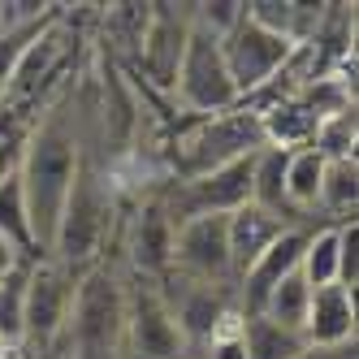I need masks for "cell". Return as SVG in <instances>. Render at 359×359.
I'll return each mask as SVG.
<instances>
[{
	"label": "cell",
	"instance_id": "1",
	"mask_svg": "<svg viewBox=\"0 0 359 359\" xmlns=\"http://www.w3.org/2000/svg\"><path fill=\"white\" fill-rule=\"evenodd\" d=\"M79 165H83L79 113H74V100H61V104L43 109L31 121L22 156H18V182H22V195H27V217H31V238H35L39 260L53 251L57 221H61L74 177H79Z\"/></svg>",
	"mask_w": 359,
	"mask_h": 359
},
{
	"label": "cell",
	"instance_id": "2",
	"mask_svg": "<svg viewBox=\"0 0 359 359\" xmlns=\"http://www.w3.org/2000/svg\"><path fill=\"white\" fill-rule=\"evenodd\" d=\"M61 342L69 359H126V286L109 264L79 273Z\"/></svg>",
	"mask_w": 359,
	"mask_h": 359
},
{
	"label": "cell",
	"instance_id": "3",
	"mask_svg": "<svg viewBox=\"0 0 359 359\" xmlns=\"http://www.w3.org/2000/svg\"><path fill=\"white\" fill-rule=\"evenodd\" d=\"M109 225H113V187H109L104 169L83 156L79 177H74L69 199H65L61 221H57L53 251L43 260H57L69 273H87L95 264L100 247H104V238H109Z\"/></svg>",
	"mask_w": 359,
	"mask_h": 359
},
{
	"label": "cell",
	"instance_id": "4",
	"mask_svg": "<svg viewBox=\"0 0 359 359\" xmlns=\"http://www.w3.org/2000/svg\"><path fill=\"white\" fill-rule=\"evenodd\" d=\"M264 147L260 135V117H255L247 104L217 113V117H195L191 130H177L173 143V173L177 182L182 177H203L212 169H225L234 161H247Z\"/></svg>",
	"mask_w": 359,
	"mask_h": 359
},
{
	"label": "cell",
	"instance_id": "5",
	"mask_svg": "<svg viewBox=\"0 0 359 359\" xmlns=\"http://www.w3.org/2000/svg\"><path fill=\"white\" fill-rule=\"evenodd\" d=\"M169 91L191 117H217V113L238 109V91L229 83V69H225V57H221V39L191 27Z\"/></svg>",
	"mask_w": 359,
	"mask_h": 359
},
{
	"label": "cell",
	"instance_id": "6",
	"mask_svg": "<svg viewBox=\"0 0 359 359\" xmlns=\"http://www.w3.org/2000/svg\"><path fill=\"white\" fill-rule=\"evenodd\" d=\"M156 286L169 303V316H173L177 333L187 342V355L208 346L221 329H229L238 320L234 286H208V281H191V277H177V273H165Z\"/></svg>",
	"mask_w": 359,
	"mask_h": 359
},
{
	"label": "cell",
	"instance_id": "7",
	"mask_svg": "<svg viewBox=\"0 0 359 359\" xmlns=\"http://www.w3.org/2000/svg\"><path fill=\"white\" fill-rule=\"evenodd\" d=\"M221 57H225V69H229V83L238 91V104L251 95H260L269 83H277V74L290 65L294 57V43L281 39L264 27H255L243 9V22L221 39Z\"/></svg>",
	"mask_w": 359,
	"mask_h": 359
},
{
	"label": "cell",
	"instance_id": "8",
	"mask_svg": "<svg viewBox=\"0 0 359 359\" xmlns=\"http://www.w3.org/2000/svg\"><path fill=\"white\" fill-rule=\"evenodd\" d=\"M74 286H79V273H69L57 260H35L31 281H27V316H22V346H31L39 355H48L69 320L74 307Z\"/></svg>",
	"mask_w": 359,
	"mask_h": 359
},
{
	"label": "cell",
	"instance_id": "9",
	"mask_svg": "<svg viewBox=\"0 0 359 359\" xmlns=\"http://www.w3.org/2000/svg\"><path fill=\"white\" fill-rule=\"evenodd\" d=\"M126 351H130V359H182L187 355V342L169 316V303L156 281L135 277V286H126Z\"/></svg>",
	"mask_w": 359,
	"mask_h": 359
},
{
	"label": "cell",
	"instance_id": "10",
	"mask_svg": "<svg viewBox=\"0 0 359 359\" xmlns=\"http://www.w3.org/2000/svg\"><path fill=\"white\" fill-rule=\"evenodd\" d=\"M169 273L208 281V286H234L229 273V243H225V217H191L173 225V260Z\"/></svg>",
	"mask_w": 359,
	"mask_h": 359
},
{
	"label": "cell",
	"instance_id": "11",
	"mask_svg": "<svg viewBox=\"0 0 359 359\" xmlns=\"http://www.w3.org/2000/svg\"><path fill=\"white\" fill-rule=\"evenodd\" d=\"M307 238H312V225H290L286 234H281L260 260H255L251 269H247V277L234 286V299H238V316H260V307H264V299L286 281L294 269H299V260H303V247H307Z\"/></svg>",
	"mask_w": 359,
	"mask_h": 359
},
{
	"label": "cell",
	"instance_id": "12",
	"mask_svg": "<svg viewBox=\"0 0 359 359\" xmlns=\"http://www.w3.org/2000/svg\"><path fill=\"white\" fill-rule=\"evenodd\" d=\"M126 255H130V269L143 281H161L169 273L173 260V221L165 212L161 195L143 199L135 217H130V234H126Z\"/></svg>",
	"mask_w": 359,
	"mask_h": 359
},
{
	"label": "cell",
	"instance_id": "13",
	"mask_svg": "<svg viewBox=\"0 0 359 359\" xmlns=\"http://www.w3.org/2000/svg\"><path fill=\"white\" fill-rule=\"evenodd\" d=\"M187 31H191V5H151L147 31H143V43H139V57H143V69L151 74V83H156V87H173V74H177V61H182Z\"/></svg>",
	"mask_w": 359,
	"mask_h": 359
},
{
	"label": "cell",
	"instance_id": "14",
	"mask_svg": "<svg viewBox=\"0 0 359 359\" xmlns=\"http://www.w3.org/2000/svg\"><path fill=\"white\" fill-rule=\"evenodd\" d=\"M303 342L307 351H333L355 342V294L346 286H320L307 299V320H303Z\"/></svg>",
	"mask_w": 359,
	"mask_h": 359
},
{
	"label": "cell",
	"instance_id": "15",
	"mask_svg": "<svg viewBox=\"0 0 359 359\" xmlns=\"http://www.w3.org/2000/svg\"><path fill=\"white\" fill-rule=\"evenodd\" d=\"M286 229H290V221L255 208V203H247V208L225 217V243H229V273H234V286L247 277V269L286 234Z\"/></svg>",
	"mask_w": 359,
	"mask_h": 359
},
{
	"label": "cell",
	"instance_id": "16",
	"mask_svg": "<svg viewBox=\"0 0 359 359\" xmlns=\"http://www.w3.org/2000/svg\"><path fill=\"white\" fill-rule=\"evenodd\" d=\"M316 208L325 212V225L355 221V208H359V161H355V156L325 161V177H320Z\"/></svg>",
	"mask_w": 359,
	"mask_h": 359
},
{
	"label": "cell",
	"instance_id": "17",
	"mask_svg": "<svg viewBox=\"0 0 359 359\" xmlns=\"http://www.w3.org/2000/svg\"><path fill=\"white\" fill-rule=\"evenodd\" d=\"M320 177H325V156L316 147L290 151V161H286V208L299 221H312L316 195H320Z\"/></svg>",
	"mask_w": 359,
	"mask_h": 359
},
{
	"label": "cell",
	"instance_id": "18",
	"mask_svg": "<svg viewBox=\"0 0 359 359\" xmlns=\"http://www.w3.org/2000/svg\"><path fill=\"white\" fill-rule=\"evenodd\" d=\"M243 351L247 359H303L307 342L303 333L281 329L264 316H243Z\"/></svg>",
	"mask_w": 359,
	"mask_h": 359
},
{
	"label": "cell",
	"instance_id": "19",
	"mask_svg": "<svg viewBox=\"0 0 359 359\" xmlns=\"http://www.w3.org/2000/svg\"><path fill=\"white\" fill-rule=\"evenodd\" d=\"M0 238H5L13 251H22V255H31V260H39V251H35V238H31L27 195H22V182H18V173L0 177Z\"/></svg>",
	"mask_w": 359,
	"mask_h": 359
},
{
	"label": "cell",
	"instance_id": "20",
	"mask_svg": "<svg viewBox=\"0 0 359 359\" xmlns=\"http://www.w3.org/2000/svg\"><path fill=\"white\" fill-rule=\"evenodd\" d=\"M338 238H342V225H312V238H307L299 260V273L312 290L338 281Z\"/></svg>",
	"mask_w": 359,
	"mask_h": 359
},
{
	"label": "cell",
	"instance_id": "21",
	"mask_svg": "<svg viewBox=\"0 0 359 359\" xmlns=\"http://www.w3.org/2000/svg\"><path fill=\"white\" fill-rule=\"evenodd\" d=\"M35 260H22L5 281H0V346L22 351V316H27V281Z\"/></svg>",
	"mask_w": 359,
	"mask_h": 359
},
{
	"label": "cell",
	"instance_id": "22",
	"mask_svg": "<svg viewBox=\"0 0 359 359\" xmlns=\"http://www.w3.org/2000/svg\"><path fill=\"white\" fill-rule=\"evenodd\" d=\"M307 299H312V286L303 281V273L294 269L281 286L264 299V307H260V316L264 320H273V325H281V329H294V333H303V320H307Z\"/></svg>",
	"mask_w": 359,
	"mask_h": 359
},
{
	"label": "cell",
	"instance_id": "23",
	"mask_svg": "<svg viewBox=\"0 0 359 359\" xmlns=\"http://www.w3.org/2000/svg\"><path fill=\"white\" fill-rule=\"evenodd\" d=\"M355 143H359V121H355V109H342V113L320 117L316 135H312V147L320 151L325 161L355 156Z\"/></svg>",
	"mask_w": 359,
	"mask_h": 359
},
{
	"label": "cell",
	"instance_id": "24",
	"mask_svg": "<svg viewBox=\"0 0 359 359\" xmlns=\"http://www.w3.org/2000/svg\"><path fill=\"white\" fill-rule=\"evenodd\" d=\"M238 22H243V0H203V5H191V27H199L212 39H225Z\"/></svg>",
	"mask_w": 359,
	"mask_h": 359
},
{
	"label": "cell",
	"instance_id": "25",
	"mask_svg": "<svg viewBox=\"0 0 359 359\" xmlns=\"http://www.w3.org/2000/svg\"><path fill=\"white\" fill-rule=\"evenodd\" d=\"M359 221H342V238H338V286L355 294L359 286Z\"/></svg>",
	"mask_w": 359,
	"mask_h": 359
},
{
	"label": "cell",
	"instance_id": "26",
	"mask_svg": "<svg viewBox=\"0 0 359 359\" xmlns=\"http://www.w3.org/2000/svg\"><path fill=\"white\" fill-rule=\"evenodd\" d=\"M195 355L199 359H247V351H243V316L229 325V329H221L208 346H199Z\"/></svg>",
	"mask_w": 359,
	"mask_h": 359
},
{
	"label": "cell",
	"instance_id": "27",
	"mask_svg": "<svg viewBox=\"0 0 359 359\" xmlns=\"http://www.w3.org/2000/svg\"><path fill=\"white\" fill-rule=\"evenodd\" d=\"M22 260H31V255H22V251H13V247H9L5 238H0V281H5V277H9V273H13V269L22 264Z\"/></svg>",
	"mask_w": 359,
	"mask_h": 359
},
{
	"label": "cell",
	"instance_id": "28",
	"mask_svg": "<svg viewBox=\"0 0 359 359\" xmlns=\"http://www.w3.org/2000/svg\"><path fill=\"white\" fill-rule=\"evenodd\" d=\"M303 359H333V355H329V351H307Z\"/></svg>",
	"mask_w": 359,
	"mask_h": 359
}]
</instances>
